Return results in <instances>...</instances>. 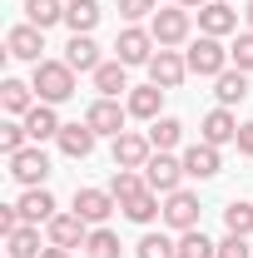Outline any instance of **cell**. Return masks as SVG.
Returning a JSON list of instances; mask_svg holds the SVG:
<instances>
[{"label":"cell","instance_id":"obj_1","mask_svg":"<svg viewBox=\"0 0 253 258\" xmlns=\"http://www.w3.org/2000/svg\"><path fill=\"white\" fill-rule=\"evenodd\" d=\"M30 85H35V95H40V104H65V99L75 95V70L65 60H40Z\"/></svg>","mask_w":253,"mask_h":258},{"label":"cell","instance_id":"obj_2","mask_svg":"<svg viewBox=\"0 0 253 258\" xmlns=\"http://www.w3.org/2000/svg\"><path fill=\"white\" fill-rule=\"evenodd\" d=\"M189 75H204V80H219L223 70H228V50H223V40H214V35H199L189 45Z\"/></svg>","mask_w":253,"mask_h":258},{"label":"cell","instance_id":"obj_3","mask_svg":"<svg viewBox=\"0 0 253 258\" xmlns=\"http://www.w3.org/2000/svg\"><path fill=\"white\" fill-rule=\"evenodd\" d=\"M10 179L25 184V189H45V179H50V154H45L40 144H25L20 154H10Z\"/></svg>","mask_w":253,"mask_h":258},{"label":"cell","instance_id":"obj_4","mask_svg":"<svg viewBox=\"0 0 253 258\" xmlns=\"http://www.w3.org/2000/svg\"><path fill=\"white\" fill-rule=\"evenodd\" d=\"M189 25H194V15H189V5H169V10H154V40H159V50H174V45H184L189 40Z\"/></svg>","mask_w":253,"mask_h":258},{"label":"cell","instance_id":"obj_5","mask_svg":"<svg viewBox=\"0 0 253 258\" xmlns=\"http://www.w3.org/2000/svg\"><path fill=\"white\" fill-rule=\"evenodd\" d=\"M144 184H149L154 194H174L179 184H184V159H174V154L154 149V159L144 164Z\"/></svg>","mask_w":253,"mask_h":258},{"label":"cell","instance_id":"obj_6","mask_svg":"<svg viewBox=\"0 0 253 258\" xmlns=\"http://www.w3.org/2000/svg\"><path fill=\"white\" fill-rule=\"evenodd\" d=\"M154 159V144H149V134H114V169H144V164Z\"/></svg>","mask_w":253,"mask_h":258},{"label":"cell","instance_id":"obj_7","mask_svg":"<svg viewBox=\"0 0 253 258\" xmlns=\"http://www.w3.org/2000/svg\"><path fill=\"white\" fill-rule=\"evenodd\" d=\"M164 224H169V228H179V233L199 228V194H189V189L164 194Z\"/></svg>","mask_w":253,"mask_h":258},{"label":"cell","instance_id":"obj_8","mask_svg":"<svg viewBox=\"0 0 253 258\" xmlns=\"http://www.w3.org/2000/svg\"><path fill=\"white\" fill-rule=\"evenodd\" d=\"M154 30H139V25H129V30H119V40H114V50H119V64H149L154 60Z\"/></svg>","mask_w":253,"mask_h":258},{"label":"cell","instance_id":"obj_9","mask_svg":"<svg viewBox=\"0 0 253 258\" xmlns=\"http://www.w3.org/2000/svg\"><path fill=\"white\" fill-rule=\"evenodd\" d=\"M184 75H189V60L179 50H159L154 60H149V85H159V90H179Z\"/></svg>","mask_w":253,"mask_h":258},{"label":"cell","instance_id":"obj_10","mask_svg":"<svg viewBox=\"0 0 253 258\" xmlns=\"http://www.w3.org/2000/svg\"><path fill=\"white\" fill-rule=\"evenodd\" d=\"M238 30V10L228 5V0H209V5H199V35H214V40H223V35Z\"/></svg>","mask_w":253,"mask_h":258},{"label":"cell","instance_id":"obj_11","mask_svg":"<svg viewBox=\"0 0 253 258\" xmlns=\"http://www.w3.org/2000/svg\"><path fill=\"white\" fill-rule=\"evenodd\" d=\"M114 204H119V199L109 189H75V214H80L85 224H95V228L114 214Z\"/></svg>","mask_w":253,"mask_h":258},{"label":"cell","instance_id":"obj_12","mask_svg":"<svg viewBox=\"0 0 253 258\" xmlns=\"http://www.w3.org/2000/svg\"><path fill=\"white\" fill-rule=\"evenodd\" d=\"M124 119H129V109L119 99H95L85 109V124L95 129V134H124Z\"/></svg>","mask_w":253,"mask_h":258},{"label":"cell","instance_id":"obj_13","mask_svg":"<svg viewBox=\"0 0 253 258\" xmlns=\"http://www.w3.org/2000/svg\"><path fill=\"white\" fill-rule=\"evenodd\" d=\"M199 139H204V144H214V149H219V144H238V119H233V109H209V114H204V124H199Z\"/></svg>","mask_w":253,"mask_h":258},{"label":"cell","instance_id":"obj_14","mask_svg":"<svg viewBox=\"0 0 253 258\" xmlns=\"http://www.w3.org/2000/svg\"><path fill=\"white\" fill-rule=\"evenodd\" d=\"M45 228H50V243H55V248H85V238H90V224H85L75 209H70V214H55Z\"/></svg>","mask_w":253,"mask_h":258},{"label":"cell","instance_id":"obj_15","mask_svg":"<svg viewBox=\"0 0 253 258\" xmlns=\"http://www.w3.org/2000/svg\"><path fill=\"white\" fill-rule=\"evenodd\" d=\"M15 209H20L25 224H50V219L60 214V204H55V194H50V189H25L20 199H15Z\"/></svg>","mask_w":253,"mask_h":258},{"label":"cell","instance_id":"obj_16","mask_svg":"<svg viewBox=\"0 0 253 258\" xmlns=\"http://www.w3.org/2000/svg\"><path fill=\"white\" fill-rule=\"evenodd\" d=\"M5 50H10L15 60L40 64V50H45V30H40V25H15V30L5 35Z\"/></svg>","mask_w":253,"mask_h":258},{"label":"cell","instance_id":"obj_17","mask_svg":"<svg viewBox=\"0 0 253 258\" xmlns=\"http://www.w3.org/2000/svg\"><path fill=\"white\" fill-rule=\"evenodd\" d=\"M219 169H223V154L214 149V144H204V139H199V144L184 149V174H189V179H214Z\"/></svg>","mask_w":253,"mask_h":258},{"label":"cell","instance_id":"obj_18","mask_svg":"<svg viewBox=\"0 0 253 258\" xmlns=\"http://www.w3.org/2000/svg\"><path fill=\"white\" fill-rule=\"evenodd\" d=\"M0 104H5L10 119H20V114H30L35 104H40V95H35V85H25V80H5L0 85Z\"/></svg>","mask_w":253,"mask_h":258},{"label":"cell","instance_id":"obj_19","mask_svg":"<svg viewBox=\"0 0 253 258\" xmlns=\"http://www.w3.org/2000/svg\"><path fill=\"white\" fill-rule=\"evenodd\" d=\"M159 104H164V90H159V85H134L129 99H124L129 114H134V119H149V124L159 119Z\"/></svg>","mask_w":253,"mask_h":258},{"label":"cell","instance_id":"obj_20","mask_svg":"<svg viewBox=\"0 0 253 258\" xmlns=\"http://www.w3.org/2000/svg\"><path fill=\"white\" fill-rule=\"evenodd\" d=\"M95 139H99V134L85 124V119H80V124H65L60 129V154H70V159H90Z\"/></svg>","mask_w":253,"mask_h":258},{"label":"cell","instance_id":"obj_21","mask_svg":"<svg viewBox=\"0 0 253 258\" xmlns=\"http://www.w3.org/2000/svg\"><path fill=\"white\" fill-rule=\"evenodd\" d=\"M65 64H70V70H90V75H95L104 60H99V45L90 40V35H70V45H65Z\"/></svg>","mask_w":253,"mask_h":258},{"label":"cell","instance_id":"obj_22","mask_svg":"<svg viewBox=\"0 0 253 258\" xmlns=\"http://www.w3.org/2000/svg\"><path fill=\"white\" fill-rule=\"evenodd\" d=\"M25 129H30L35 144H45V139H60V114H55V104H35L30 114H25Z\"/></svg>","mask_w":253,"mask_h":258},{"label":"cell","instance_id":"obj_23","mask_svg":"<svg viewBox=\"0 0 253 258\" xmlns=\"http://www.w3.org/2000/svg\"><path fill=\"white\" fill-rule=\"evenodd\" d=\"M129 64H119V60H104L95 70V90H99V99H119L129 90V75H124Z\"/></svg>","mask_w":253,"mask_h":258},{"label":"cell","instance_id":"obj_24","mask_svg":"<svg viewBox=\"0 0 253 258\" xmlns=\"http://www.w3.org/2000/svg\"><path fill=\"white\" fill-rule=\"evenodd\" d=\"M99 15H104L99 0H70V5H65V25H70L75 35H90L99 25Z\"/></svg>","mask_w":253,"mask_h":258},{"label":"cell","instance_id":"obj_25","mask_svg":"<svg viewBox=\"0 0 253 258\" xmlns=\"http://www.w3.org/2000/svg\"><path fill=\"white\" fill-rule=\"evenodd\" d=\"M5 253L10 258H40L45 248H40V224H20L10 238H5Z\"/></svg>","mask_w":253,"mask_h":258},{"label":"cell","instance_id":"obj_26","mask_svg":"<svg viewBox=\"0 0 253 258\" xmlns=\"http://www.w3.org/2000/svg\"><path fill=\"white\" fill-rule=\"evenodd\" d=\"M119 209H124V219H129V224H154L159 214H164V204H159V194H154V189L134 194L129 204H119Z\"/></svg>","mask_w":253,"mask_h":258},{"label":"cell","instance_id":"obj_27","mask_svg":"<svg viewBox=\"0 0 253 258\" xmlns=\"http://www.w3.org/2000/svg\"><path fill=\"white\" fill-rule=\"evenodd\" d=\"M214 95H219L223 109H233L238 99L248 95V75H243V70H223L219 80H214Z\"/></svg>","mask_w":253,"mask_h":258},{"label":"cell","instance_id":"obj_28","mask_svg":"<svg viewBox=\"0 0 253 258\" xmlns=\"http://www.w3.org/2000/svg\"><path fill=\"white\" fill-rule=\"evenodd\" d=\"M119 253H124V243H119L114 228H90V238H85V258H119Z\"/></svg>","mask_w":253,"mask_h":258},{"label":"cell","instance_id":"obj_29","mask_svg":"<svg viewBox=\"0 0 253 258\" xmlns=\"http://www.w3.org/2000/svg\"><path fill=\"white\" fill-rule=\"evenodd\" d=\"M179 139H184V124H179L174 114H159L154 124H149V144H154V149H164V154H169Z\"/></svg>","mask_w":253,"mask_h":258},{"label":"cell","instance_id":"obj_30","mask_svg":"<svg viewBox=\"0 0 253 258\" xmlns=\"http://www.w3.org/2000/svg\"><path fill=\"white\" fill-rule=\"evenodd\" d=\"M149 184H144V174L139 169H114V179H109V194L119 199V204H129L134 194H144Z\"/></svg>","mask_w":253,"mask_h":258},{"label":"cell","instance_id":"obj_31","mask_svg":"<svg viewBox=\"0 0 253 258\" xmlns=\"http://www.w3.org/2000/svg\"><path fill=\"white\" fill-rule=\"evenodd\" d=\"M25 15H30V25L50 30V25L65 20V5H60V0H25Z\"/></svg>","mask_w":253,"mask_h":258},{"label":"cell","instance_id":"obj_32","mask_svg":"<svg viewBox=\"0 0 253 258\" xmlns=\"http://www.w3.org/2000/svg\"><path fill=\"white\" fill-rule=\"evenodd\" d=\"M179 258H219V243L204 238V228H189V233L179 238Z\"/></svg>","mask_w":253,"mask_h":258},{"label":"cell","instance_id":"obj_33","mask_svg":"<svg viewBox=\"0 0 253 258\" xmlns=\"http://www.w3.org/2000/svg\"><path fill=\"white\" fill-rule=\"evenodd\" d=\"M223 224H228V233L248 238V233H253V204H243V199H233V204L223 209Z\"/></svg>","mask_w":253,"mask_h":258},{"label":"cell","instance_id":"obj_34","mask_svg":"<svg viewBox=\"0 0 253 258\" xmlns=\"http://www.w3.org/2000/svg\"><path fill=\"white\" fill-rule=\"evenodd\" d=\"M134 253H139V258H179V243H174V238H164V233H144Z\"/></svg>","mask_w":253,"mask_h":258},{"label":"cell","instance_id":"obj_35","mask_svg":"<svg viewBox=\"0 0 253 258\" xmlns=\"http://www.w3.org/2000/svg\"><path fill=\"white\" fill-rule=\"evenodd\" d=\"M25 139H30V129L20 124V119L0 124V149H5V154H20V149H25Z\"/></svg>","mask_w":253,"mask_h":258},{"label":"cell","instance_id":"obj_36","mask_svg":"<svg viewBox=\"0 0 253 258\" xmlns=\"http://www.w3.org/2000/svg\"><path fill=\"white\" fill-rule=\"evenodd\" d=\"M228 60L238 64L243 75H248V70H253V30H243V35H238V40H233V45H228Z\"/></svg>","mask_w":253,"mask_h":258},{"label":"cell","instance_id":"obj_37","mask_svg":"<svg viewBox=\"0 0 253 258\" xmlns=\"http://www.w3.org/2000/svg\"><path fill=\"white\" fill-rule=\"evenodd\" d=\"M159 0H119V15L124 20H144V15H154Z\"/></svg>","mask_w":253,"mask_h":258},{"label":"cell","instance_id":"obj_38","mask_svg":"<svg viewBox=\"0 0 253 258\" xmlns=\"http://www.w3.org/2000/svg\"><path fill=\"white\" fill-rule=\"evenodd\" d=\"M219 258H248V238H238V233H228L219 243Z\"/></svg>","mask_w":253,"mask_h":258},{"label":"cell","instance_id":"obj_39","mask_svg":"<svg viewBox=\"0 0 253 258\" xmlns=\"http://www.w3.org/2000/svg\"><path fill=\"white\" fill-rule=\"evenodd\" d=\"M238 154H248V159H253V119H248V124H238Z\"/></svg>","mask_w":253,"mask_h":258},{"label":"cell","instance_id":"obj_40","mask_svg":"<svg viewBox=\"0 0 253 258\" xmlns=\"http://www.w3.org/2000/svg\"><path fill=\"white\" fill-rule=\"evenodd\" d=\"M40 258H70V248H55V243H50V248H45Z\"/></svg>","mask_w":253,"mask_h":258},{"label":"cell","instance_id":"obj_41","mask_svg":"<svg viewBox=\"0 0 253 258\" xmlns=\"http://www.w3.org/2000/svg\"><path fill=\"white\" fill-rule=\"evenodd\" d=\"M243 20H248V30H253V0H248V10H243Z\"/></svg>","mask_w":253,"mask_h":258},{"label":"cell","instance_id":"obj_42","mask_svg":"<svg viewBox=\"0 0 253 258\" xmlns=\"http://www.w3.org/2000/svg\"><path fill=\"white\" fill-rule=\"evenodd\" d=\"M5 258H10V253H5Z\"/></svg>","mask_w":253,"mask_h":258}]
</instances>
